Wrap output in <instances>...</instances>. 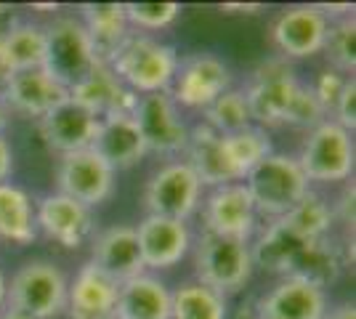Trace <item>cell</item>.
<instances>
[{
    "mask_svg": "<svg viewBox=\"0 0 356 319\" xmlns=\"http://www.w3.org/2000/svg\"><path fill=\"white\" fill-rule=\"evenodd\" d=\"M178 51L160 38L131 32L122 46L109 56L106 67L112 75L136 96L170 91L178 69Z\"/></svg>",
    "mask_w": 356,
    "mask_h": 319,
    "instance_id": "6da1fadb",
    "label": "cell"
},
{
    "mask_svg": "<svg viewBox=\"0 0 356 319\" xmlns=\"http://www.w3.org/2000/svg\"><path fill=\"white\" fill-rule=\"evenodd\" d=\"M194 253V282L205 285L218 295L239 293L252 277L250 243L237 237H223L213 231H200L192 243Z\"/></svg>",
    "mask_w": 356,
    "mask_h": 319,
    "instance_id": "7a4b0ae2",
    "label": "cell"
},
{
    "mask_svg": "<svg viewBox=\"0 0 356 319\" xmlns=\"http://www.w3.org/2000/svg\"><path fill=\"white\" fill-rule=\"evenodd\" d=\"M245 186L250 192L258 218L277 221L296 208L312 192L303 170L293 154L271 152L245 176Z\"/></svg>",
    "mask_w": 356,
    "mask_h": 319,
    "instance_id": "3957f363",
    "label": "cell"
},
{
    "mask_svg": "<svg viewBox=\"0 0 356 319\" xmlns=\"http://www.w3.org/2000/svg\"><path fill=\"white\" fill-rule=\"evenodd\" d=\"M45 59L43 69L61 83L67 91L74 83H80L86 75H90L102 59L93 48V40L83 27L77 14L56 16L51 24H45Z\"/></svg>",
    "mask_w": 356,
    "mask_h": 319,
    "instance_id": "277c9868",
    "label": "cell"
},
{
    "mask_svg": "<svg viewBox=\"0 0 356 319\" xmlns=\"http://www.w3.org/2000/svg\"><path fill=\"white\" fill-rule=\"evenodd\" d=\"M296 160L309 183H346L354 176V138L327 117L316 128L306 131Z\"/></svg>",
    "mask_w": 356,
    "mask_h": 319,
    "instance_id": "5b68a950",
    "label": "cell"
},
{
    "mask_svg": "<svg viewBox=\"0 0 356 319\" xmlns=\"http://www.w3.org/2000/svg\"><path fill=\"white\" fill-rule=\"evenodd\" d=\"M70 279L51 261H27L8 282L6 301L32 319H56L67 311Z\"/></svg>",
    "mask_w": 356,
    "mask_h": 319,
    "instance_id": "8992f818",
    "label": "cell"
},
{
    "mask_svg": "<svg viewBox=\"0 0 356 319\" xmlns=\"http://www.w3.org/2000/svg\"><path fill=\"white\" fill-rule=\"evenodd\" d=\"M298 88H300V80H298L296 69L282 56L258 64L248 88H242L248 106H250L252 125H258L264 131L284 125L287 109L293 104Z\"/></svg>",
    "mask_w": 356,
    "mask_h": 319,
    "instance_id": "52a82bcc",
    "label": "cell"
},
{
    "mask_svg": "<svg viewBox=\"0 0 356 319\" xmlns=\"http://www.w3.org/2000/svg\"><path fill=\"white\" fill-rule=\"evenodd\" d=\"M202 183L184 160H168L144 183L147 215L189 221L202 205Z\"/></svg>",
    "mask_w": 356,
    "mask_h": 319,
    "instance_id": "ba28073f",
    "label": "cell"
},
{
    "mask_svg": "<svg viewBox=\"0 0 356 319\" xmlns=\"http://www.w3.org/2000/svg\"><path fill=\"white\" fill-rule=\"evenodd\" d=\"M232 88V69L216 54H192L178 61L170 96L178 109L205 112L223 91Z\"/></svg>",
    "mask_w": 356,
    "mask_h": 319,
    "instance_id": "9c48e42d",
    "label": "cell"
},
{
    "mask_svg": "<svg viewBox=\"0 0 356 319\" xmlns=\"http://www.w3.org/2000/svg\"><path fill=\"white\" fill-rule=\"evenodd\" d=\"M134 120L138 122V131L147 141L149 154H157V157L184 154L186 138H189V125L168 91L138 96Z\"/></svg>",
    "mask_w": 356,
    "mask_h": 319,
    "instance_id": "30bf717a",
    "label": "cell"
},
{
    "mask_svg": "<svg viewBox=\"0 0 356 319\" xmlns=\"http://www.w3.org/2000/svg\"><path fill=\"white\" fill-rule=\"evenodd\" d=\"M115 170L93 149L59 154L56 163V192L77 199L86 208L104 205L115 195Z\"/></svg>",
    "mask_w": 356,
    "mask_h": 319,
    "instance_id": "8fae6325",
    "label": "cell"
},
{
    "mask_svg": "<svg viewBox=\"0 0 356 319\" xmlns=\"http://www.w3.org/2000/svg\"><path fill=\"white\" fill-rule=\"evenodd\" d=\"M38 234L43 231L51 243L64 250H77L93 240V211L61 192H48L35 202Z\"/></svg>",
    "mask_w": 356,
    "mask_h": 319,
    "instance_id": "7c38bea8",
    "label": "cell"
},
{
    "mask_svg": "<svg viewBox=\"0 0 356 319\" xmlns=\"http://www.w3.org/2000/svg\"><path fill=\"white\" fill-rule=\"evenodd\" d=\"M327 30L330 19L319 6H290L271 22V43L284 61L314 59L325 48Z\"/></svg>",
    "mask_w": 356,
    "mask_h": 319,
    "instance_id": "4fadbf2b",
    "label": "cell"
},
{
    "mask_svg": "<svg viewBox=\"0 0 356 319\" xmlns=\"http://www.w3.org/2000/svg\"><path fill=\"white\" fill-rule=\"evenodd\" d=\"M202 229L223 237H237L250 243L258 231V213L252 205L248 186L242 181L226 183L218 189H210L202 199Z\"/></svg>",
    "mask_w": 356,
    "mask_h": 319,
    "instance_id": "5bb4252c",
    "label": "cell"
},
{
    "mask_svg": "<svg viewBox=\"0 0 356 319\" xmlns=\"http://www.w3.org/2000/svg\"><path fill=\"white\" fill-rule=\"evenodd\" d=\"M136 240L147 272H168L192 253V229L186 221L144 215L136 227Z\"/></svg>",
    "mask_w": 356,
    "mask_h": 319,
    "instance_id": "9a60e30c",
    "label": "cell"
},
{
    "mask_svg": "<svg viewBox=\"0 0 356 319\" xmlns=\"http://www.w3.org/2000/svg\"><path fill=\"white\" fill-rule=\"evenodd\" d=\"M0 99L8 112L24 115L32 120H43L51 109H56L61 101L70 99V91L48 75L43 67H38V69H24V72L8 75L3 91H0Z\"/></svg>",
    "mask_w": 356,
    "mask_h": 319,
    "instance_id": "2e32d148",
    "label": "cell"
},
{
    "mask_svg": "<svg viewBox=\"0 0 356 319\" xmlns=\"http://www.w3.org/2000/svg\"><path fill=\"white\" fill-rule=\"evenodd\" d=\"M88 261L118 288L147 272L138 250V240H136V227H128V224H118L93 234Z\"/></svg>",
    "mask_w": 356,
    "mask_h": 319,
    "instance_id": "e0dca14e",
    "label": "cell"
},
{
    "mask_svg": "<svg viewBox=\"0 0 356 319\" xmlns=\"http://www.w3.org/2000/svg\"><path fill=\"white\" fill-rule=\"evenodd\" d=\"M99 122H102V117H96L90 109L67 99L56 109H51L43 120H38V128H40L43 141L54 152L70 154L93 147Z\"/></svg>",
    "mask_w": 356,
    "mask_h": 319,
    "instance_id": "ac0fdd59",
    "label": "cell"
},
{
    "mask_svg": "<svg viewBox=\"0 0 356 319\" xmlns=\"http://www.w3.org/2000/svg\"><path fill=\"white\" fill-rule=\"evenodd\" d=\"M255 309L261 319H322L327 311V293L309 279L282 277Z\"/></svg>",
    "mask_w": 356,
    "mask_h": 319,
    "instance_id": "d6986e66",
    "label": "cell"
},
{
    "mask_svg": "<svg viewBox=\"0 0 356 319\" xmlns=\"http://www.w3.org/2000/svg\"><path fill=\"white\" fill-rule=\"evenodd\" d=\"M90 149L115 173L136 167L149 154L147 141L141 136L134 115H106V117H102Z\"/></svg>",
    "mask_w": 356,
    "mask_h": 319,
    "instance_id": "ffe728a7",
    "label": "cell"
},
{
    "mask_svg": "<svg viewBox=\"0 0 356 319\" xmlns=\"http://www.w3.org/2000/svg\"><path fill=\"white\" fill-rule=\"evenodd\" d=\"M118 301V285L86 261L67 288V317L70 319H112Z\"/></svg>",
    "mask_w": 356,
    "mask_h": 319,
    "instance_id": "44dd1931",
    "label": "cell"
},
{
    "mask_svg": "<svg viewBox=\"0 0 356 319\" xmlns=\"http://www.w3.org/2000/svg\"><path fill=\"white\" fill-rule=\"evenodd\" d=\"M184 163L194 170L202 189H218V186L239 181L229 165L223 138L216 131H210L205 122H197L194 128H189V138L184 147Z\"/></svg>",
    "mask_w": 356,
    "mask_h": 319,
    "instance_id": "7402d4cb",
    "label": "cell"
},
{
    "mask_svg": "<svg viewBox=\"0 0 356 319\" xmlns=\"http://www.w3.org/2000/svg\"><path fill=\"white\" fill-rule=\"evenodd\" d=\"M70 99L80 106L90 109L96 117L106 115H134L138 96L131 93L106 64H99L90 75H86L80 83L70 88Z\"/></svg>",
    "mask_w": 356,
    "mask_h": 319,
    "instance_id": "603a6c76",
    "label": "cell"
},
{
    "mask_svg": "<svg viewBox=\"0 0 356 319\" xmlns=\"http://www.w3.org/2000/svg\"><path fill=\"white\" fill-rule=\"evenodd\" d=\"M173 290L154 274H138L118 288L115 319H170Z\"/></svg>",
    "mask_w": 356,
    "mask_h": 319,
    "instance_id": "cb8c5ba5",
    "label": "cell"
},
{
    "mask_svg": "<svg viewBox=\"0 0 356 319\" xmlns=\"http://www.w3.org/2000/svg\"><path fill=\"white\" fill-rule=\"evenodd\" d=\"M77 19L83 22L88 38L93 40L102 64H106L109 56L122 46V40L131 35L125 19V3H86L80 6Z\"/></svg>",
    "mask_w": 356,
    "mask_h": 319,
    "instance_id": "d4e9b609",
    "label": "cell"
},
{
    "mask_svg": "<svg viewBox=\"0 0 356 319\" xmlns=\"http://www.w3.org/2000/svg\"><path fill=\"white\" fill-rule=\"evenodd\" d=\"M0 59L6 69L24 72L43 67L45 59V30L38 22H11L0 32Z\"/></svg>",
    "mask_w": 356,
    "mask_h": 319,
    "instance_id": "484cf974",
    "label": "cell"
},
{
    "mask_svg": "<svg viewBox=\"0 0 356 319\" xmlns=\"http://www.w3.org/2000/svg\"><path fill=\"white\" fill-rule=\"evenodd\" d=\"M0 240L16 247H27L38 240L35 224V202L11 181L0 183Z\"/></svg>",
    "mask_w": 356,
    "mask_h": 319,
    "instance_id": "4316f807",
    "label": "cell"
},
{
    "mask_svg": "<svg viewBox=\"0 0 356 319\" xmlns=\"http://www.w3.org/2000/svg\"><path fill=\"white\" fill-rule=\"evenodd\" d=\"M343 263H346V259L341 256V245L332 237H322V240H312V243L303 245L290 277H300V279H309L319 288H327L330 282L338 279Z\"/></svg>",
    "mask_w": 356,
    "mask_h": 319,
    "instance_id": "83f0119b",
    "label": "cell"
},
{
    "mask_svg": "<svg viewBox=\"0 0 356 319\" xmlns=\"http://www.w3.org/2000/svg\"><path fill=\"white\" fill-rule=\"evenodd\" d=\"M284 227L293 234H298L300 240H322L330 237L332 224H335V213H332V202H327L325 197H319L316 192H309L306 197L298 202L293 211L280 218Z\"/></svg>",
    "mask_w": 356,
    "mask_h": 319,
    "instance_id": "f1b7e54d",
    "label": "cell"
},
{
    "mask_svg": "<svg viewBox=\"0 0 356 319\" xmlns=\"http://www.w3.org/2000/svg\"><path fill=\"white\" fill-rule=\"evenodd\" d=\"M223 138V149H226V157H229V165L234 170L239 181H245V176L250 173L252 167L258 165L266 154H271V138H268V131L258 128V125H250V128H242L237 133H229Z\"/></svg>",
    "mask_w": 356,
    "mask_h": 319,
    "instance_id": "f546056e",
    "label": "cell"
},
{
    "mask_svg": "<svg viewBox=\"0 0 356 319\" xmlns=\"http://www.w3.org/2000/svg\"><path fill=\"white\" fill-rule=\"evenodd\" d=\"M226 298L200 282H184L173 290L170 319H226Z\"/></svg>",
    "mask_w": 356,
    "mask_h": 319,
    "instance_id": "4dcf8cb0",
    "label": "cell"
},
{
    "mask_svg": "<svg viewBox=\"0 0 356 319\" xmlns=\"http://www.w3.org/2000/svg\"><path fill=\"white\" fill-rule=\"evenodd\" d=\"M202 122L208 125L210 131H216L218 136H229V133H237L242 128H250V106L242 88H229L223 91L213 104L202 112Z\"/></svg>",
    "mask_w": 356,
    "mask_h": 319,
    "instance_id": "1f68e13d",
    "label": "cell"
},
{
    "mask_svg": "<svg viewBox=\"0 0 356 319\" xmlns=\"http://www.w3.org/2000/svg\"><path fill=\"white\" fill-rule=\"evenodd\" d=\"M322 54L327 56V67L341 72V75H354L356 72V19L354 14L343 16L338 22H330V30L325 38Z\"/></svg>",
    "mask_w": 356,
    "mask_h": 319,
    "instance_id": "d6a6232c",
    "label": "cell"
},
{
    "mask_svg": "<svg viewBox=\"0 0 356 319\" xmlns=\"http://www.w3.org/2000/svg\"><path fill=\"white\" fill-rule=\"evenodd\" d=\"M181 16L178 3H125V19L131 32H160L168 30Z\"/></svg>",
    "mask_w": 356,
    "mask_h": 319,
    "instance_id": "836d02e7",
    "label": "cell"
},
{
    "mask_svg": "<svg viewBox=\"0 0 356 319\" xmlns=\"http://www.w3.org/2000/svg\"><path fill=\"white\" fill-rule=\"evenodd\" d=\"M322 120H327L325 106L319 104V99L314 96L312 85L300 83L296 99H293V104H290V109H287L284 125L298 128V131H312V128H316Z\"/></svg>",
    "mask_w": 356,
    "mask_h": 319,
    "instance_id": "e575fe53",
    "label": "cell"
},
{
    "mask_svg": "<svg viewBox=\"0 0 356 319\" xmlns=\"http://www.w3.org/2000/svg\"><path fill=\"white\" fill-rule=\"evenodd\" d=\"M351 75H341V72H335V69H322L319 72V77L312 83V91L314 96L319 99V104L325 106L327 117H330V112H332V106H335V101H338V96H341L343 85H346V80H348Z\"/></svg>",
    "mask_w": 356,
    "mask_h": 319,
    "instance_id": "d590c367",
    "label": "cell"
},
{
    "mask_svg": "<svg viewBox=\"0 0 356 319\" xmlns=\"http://www.w3.org/2000/svg\"><path fill=\"white\" fill-rule=\"evenodd\" d=\"M330 115H332L330 120H335L348 133H354L356 128V77L354 75L346 80V85H343L341 96H338V101H335Z\"/></svg>",
    "mask_w": 356,
    "mask_h": 319,
    "instance_id": "8d00e7d4",
    "label": "cell"
},
{
    "mask_svg": "<svg viewBox=\"0 0 356 319\" xmlns=\"http://www.w3.org/2000/svg\"><path fill=\"white\" fill-rule=\"evenodd\" d=\"M14 173V149L8 144V138L0 133V183L8 181Z\"/></svg>",
    "mask_w": 356,
    "mask_h": 319,
    "instance_id": "74e56055",
    "label": "cell"
},
{
    "mask_svg": "<svg viewBox=\"0 0 356 319\" xmlns=\"http://www.w3.org/2000/svg\"><path fill=\"white\" fill-rule=\"evenodd\" d=\"M322 319H356V306L341 304V306H335V309H327Z\"/></svg>",
    "mask_w": 356,
    "mask_h": 319,
    "instance_id": "f35d334b",
    "label": "cell"
},
{
    "mask_svg": "<svg viewBox=\"0 0 356 319\" xmlns=\"http://www.w3.org/2000/svg\"><path fill=\"white\" fill-rule=\"evenodd\" d=\"M226 319H261V314H258L255 304H248L242 306L239 311H234V314H226Z\"/></svg>",
    "mask_w": 356,
    "mask_h": 319,
    "instance_id": "ab89813d",
    "label": "cell"
},
{
    "mask_svg": "<svg viewBox=\"0 0 356 319\" xmlns=\"http://www.w3.org/2000/svg\"><path fill=\"white\" fill-rule=\"evenodd\" d=\"M0 319H32V317H27V314H22V311H16V309H6L3 314H0Z\"/></svg>",
    "mask_w": 356,
    "mask_h": 319,
    "instance_id": "60d3db41",
    "label": "cell"
},
{
    "mask_svg": "<svg viewBox=\"0 0 356 319\" xmlns=\"http://www.w3.org/2000/svg\"><path fill=\"white\" fill-rule=\"evenodd\" d=\"M6 293H8V279H6V274L0 269V309L6 304Z\"/></svg>",
    "mask_w": 356,
    "mask_h": 319,
    "instance_id": "b9f144b4",
    "label": "cell"
},
{
    "mask_svg": "<svg viewBox=\"0 0 356 319\" xmlns=\"http://www.w3.org/2000/svg\"><path fill=\"white\" fill-rule=\"evenodd\" d=\"M8 128V109H6V104H3V99H0V133Z\"/></svg>",
    "mask_w": 356,
    "mask_h": 319,
    "instance_id": "7bdbcfd3",
    "label": "cell"
},
{
    "mask_svg": "<svg viewBox=\"0 0 356 319\" xmlns=\"http://www.w3.org/2000/svg\"><path fill=\"white\" fill-rule=\"evenodd\" d=\"M112 319H115V317H112Z\"/></svg>",
    "mask_w": 356,
    "mask_h": 319,
    "instance_id": "ee69618b",
    "label": "cell"
}]
</instances>
